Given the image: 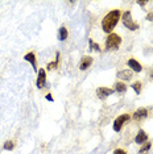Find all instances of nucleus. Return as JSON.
Segmentation results:
<instances>
[{
    "instance_id": "obj_5",
    "label": "nucleus",
    "mask_w": 153,
    "mask_h": 154,
    "mask_svg": "<svg viewBox=\"0 0 153 154\" xmlns=\"http://www.w3.org/2000/svg\"><path fill=\"white\" fill-rule=\"evenodd\" d=\"M112 94H114V90L107 88V87H99V88L96 90V95H98L99 99H106V97H108L110 95H112Z\"/></svg>"
},
{
    "instance_id": "obj_14",
    "label": "nucleus",
    "mask_w": 153,
    "mask_h": 154,
    "mask_svg": "<svg viewBox=\"0 0 153 154\" xmlns=\"http://www.w3.org/2000/svg\"><path fill=\"white\" fill-rule=\"evenodd\" d=\"M115 90H116L119 94H124L127 91V86L124 85V83H121V82H117L116 85H115Z\"/></svg>"
},
{
    "instance_id": "obj_3",
    "label": "nucleus",
    "mask_w": 153,
    "mask_h": 154,
    "mask_svg": "<svg viewBox=\"0 0 153 154\" xmlns=\"http://www.w3.org/2000/svg\"><path fill=\"white\" fill-rule=\"evenodd\" d=\"M121 20H123L124 26L128 28L130 30H137L139 29V24L135 23L133 20H132V15H131L130 11H127V12L123 13V16H121Z\"/></svg>"
},
{
    "instance_id": "obj_21",
    "label": "nucleus",
    "mask_w": 153,
    "mask_h": 154,
    "mask_svg": "<svg viewBox=\"0 0 153 154\" xmlns=\"http://www.w3.org/2000/svg\"><path fill=\"white\" fill-rule=\"evenodd\" d=\"M147 20H149V21H152V20H153V13H152V12H151V13H148Z\"/></svg>"
},
{
    "instance_id": "obj_22",
    "label": "nucleus",
    "mask_w": 153,
    "mask_h": 154,
    "mask_svg": "<svg viewBox=\"0 0 153 154\" xmlns=\"http://www.w3.org/2000/svg\"><path fill=\"white\" fill-rule=\"evenodd\" d=\"M46 100H49V101H53V96H52L50 94H48V95H46Z\"/></svg>"
},
{
    "instance_id": "obj_19",
    "label": "nucleus",
    "mask_w": 153,
    "mask_h": 154,
    "mask_svg": "<svg viewBox=\"0 0 153 154\" xmlns=\"http://www.w3.org/2000/svg\"><path fill=\"white\" fill-rule=\"evenodd\" d=\"M90 46H91V49H94V50L100 51V46H99V45H96V44H94L92 40H90Z\"/></svg>"
},
{
    "instance_id": "obj_17",
    "label": "nucleus",
    "mask_w": 153,
    "mask_h": 154,
    "mask_svg": "<svg viewBox=\"0 0 153 154\" xmlns=\"http://www.w3.org/2000/svg\"><path fill=\"white\" fill-rule=\"evenodd\" d=\"M151 146H152V145H151V143H149V142H148V143H145V145H144V146H142V148L140 149V152H139V154H145V153H147L149 149H151Z\"/></svg>"
},
{
    "instance_id": "obj_12",
    "label": "nucleus",
    "mask_w": 153,
    "mask_h": 154,
    "mask_svg": "<svg viewBox=\"0 0 153 154\" xmlns=\"http://www.w3.org/2000/svg\"><path fill=\"white\" fill-rule=\"evenodd\" d=\"M117 78L121 79V80H130L132 78V72L130 70H123V71L117 72Z\"/></svg>"
},
{
    "instance_id": "obj_13",
    "label": "nucleus",
    "mask_w": 153,
    "mask_h": 154,
    "mask_svg": "<svg viewBox=\"0 0 153 154\" xmlns=\"http://www.w3.org/2000/svg\"><path fill=\"white\" fill-rule=\"evenodd\" d=\"M69 33H67V29H66L65 26H61L60 30H58V40L60 41H65L66 38H67Z\"/></svg>"
},
{
    "instance_id": "obj_16",
    "label": "nucleus",
    "mask_w": 153,
    "mask_h": 154,
    "mask_svg": "<svg viewBox=\"0 0 153 154\" xmlns=\"http://www.w3.org/2000/svg\"><path fill=\"white\" fill-rule=\"evenodd\" d=\"M3 148H4L5 150H13V148H15V143H13V141H7Z\"/></svg>"
},
{
    "instance_id": "obj_24",
    "label": "nucleus",
    "mask_w": 153,
    "mask_h": 154,
    "mask_svg": "<svg viewBox=\"0 0 153 154\" xmlns=\"http://www.w3.org/2000/svg\"><path fill=\"white\" fill-rule=\"evenodd\" d=\"M152 79H153V72H152Z\"/></svg>"
},
{
    "instance_id": "obj_23",
    "label": "nucleus",
    "mask_w": 153,
    "mask_h": 154,
    "mask_svg": "<svg viewBox=\"0 0 153 154\" xmlns=\"http://www.w3.org/2000/svg\"><path fill=\"white\" fill-rule=\"evenodd\" d=\"M137 4H139V5H141V7H144L145 4H147V2H137Z\"/></svg>"
},
{
    "instance_id": "obj_2",
    "label": "nucleus",
    "mask_w": 153,
    "mask_h": 154,
    "mask_svg": "<svg viewBox=\"0 0 153 154\" xmlns=\"http://www.w3.org/2000/svg\"><path fill=\"white\" fill-rule=\"evenodd\" d=\"M121 45V38L120 36L115 33L108 34L106 40V50H111V49H119V46Z\"/></svg>"
},
{
    "instance_id": "obj_4",
    "label": "nucleus",
    "mask_w": 153,
    "mask_h": 154,
    "mask_svg": "<svg viewBox=\"0 0 153 154\" xmlns=\"http://www.w3.org/2000/svg\"><path fill=\"white\" fill-rule=\"evenodd\" d=\"M128 120H130V115H128V113L120 115V116L114 121V131H115V132H120L121 128H123V124H124L126 121H128Z\"/></svg>"
},
{
    "instance_id": "obj_8",
    "label": "nucleus",
    "mask_w": 153,
    "mask_h": 154,
    "mask_svg": "<svg viewBox=\"0 0 153 154\" xmlns=\"http://www.w3.org/2000/svg\"><path fill=\"white\" fill-rule=\"evenodd\" d=\"M148 116V109L147 108H140V109H137L136 112L133 113V119L136 121H140V120H144L145 117Z\"/></svg>"
},
{
    "instance_id": "obj_7",
    "label": "nucleus",
    "mask_w": 153,
    "mask_h": 154,
    "mask_svg": "<svg viewBox=\"0 0 153 154\" xmlns=\"http://www.w3.org/2000/svg\"><path fill=\"white\" fill-rule=\"evenodd\" d=\"M92 61H94V59H92V57H90V55H89V57H83L81 59V63H79V69H81L82 71L87 70L90 66L92 65Z\"/></svg>"
},
{
    "instance_id": "obj_1",
    "label": "nucleus",
    "mask_w": 153,
    "mask_h": 154,
    "mask_svg": "<svg viewBox=\"0 0 153 154\" xmlns=\"http://www.w3.org/2000/svg\"><path fill=\"white\" fill-rule=\"evenodd\" d=\"M121 17V12L120 9H114V11L108 12L104 19L102 20V28L106 33H110L114 30V28L116 26V24L119 23V19Z\"/></svg>"
},
{
    "instance_id": "obj_10",
    "label": "nucleus",
    "mask_w": 153,
    "mask_h": 154,
    "mask_svg": "<svg viewBox=\"0 0 153 154\" xmlns=\"http://www.w3.org/2000/svg\"><path fill=\"white\" fill-rule=\"evenodd\" d=\"M147 140H148V134L144 131H141L140 129V131L137 132V136H136V138H135V142L139 143V145H141V143H144Z\"/></svg>"
},
{
    "instance_id": "obj_15",
    "label": "nucleus",
    "mask_w": 153,
    "mask_h": 154,
    "mask_svg": "<svg viewBox=\"0 0 153 154\" xmlns=\"http://www.w3.org/2000/svg\"><path fill=\"white\" fill-rule=\"evenodd\" d=\"M132 88L135 90V92H136V94H140L141 92V88H142L141 82H135L133 85H132Z\"/></svg>"
},
{
    "instance_id": "obj_9",
    "label": "nucleus",
    "mask_w": 153,
    "mask_h": 154,
    "mask_svg": "<svg viewBox=\"0 0 153 154\" xmlns=\"http://www.w3.org/2000/svg\"><path fill=\"white\" fill-rule=\"evenodd\" d=\"M127 65L130 66V67L135 72H140L141 70H142V66L140 65V62H137L136 59H133V58H131V59H128L127 61Z\"/></svg>"
},
{
    "instance_id": "obj_11",
    "label": "nucleus",
    "mask_w": 153,
    "mask_h": 154,
    "mask_svg": "<svg viewBox=\"0 0 153 154\" xmlns=\"http://www.w3.org/2000/svg\"><path fill=\"white\" fill-rule=\"evenodd\" d=\"M24 59L25 61H28L30 65H32V67L36 70V63H37V59H36V55H34V53H28L24 55Z\"/></svg>"
},
{
    "instance_id": "obj_20",
    "label": "nucleus",
    "mask_w": 153,
    "mask_h": 154,
    "mask_svg": "<svg viewBox=\"0 0 153 154\" xmlns=\"http://www.w3.org/2000/svg\"><path fill=\"white\" fill-rule=\"evenodd\" d=\"M114 154H127V153L124 152L123 149H116V150H115V152H114Z\"/></svg>"
},
{
    "instance_id": "obj_6",
    "label": "nucleus",
    "mask_w": 153,
    "mask_h": 154,
    "mask_svg": "<svg viewBox=\"0 0 153 154\" xmlns=\"http://www.w3.org/2000/svg\"><path fill=\"white\" fill-rule=\"evenodd\" d=\"M45 83H46V71H45L44 69H40L38 70V78H37V88H42L45 86Z\"/></svg>"
},
{
    "instance_id": "obj_18",
    "label": "nucleus",
    "mask_w": 153,
    "mask_h": 154,
    "mask_svg": "<svg viewBox=\"0 0 153 154\" xmlns=\"http://www.w3.org/2000/svg\"><path fill=\"white\" fill-rule=\"evenodd\" d=\"M58 66V59H55V61H53L52 63L48 65V70H53V69H57Z\"/></svg>"
}]
</instances>
